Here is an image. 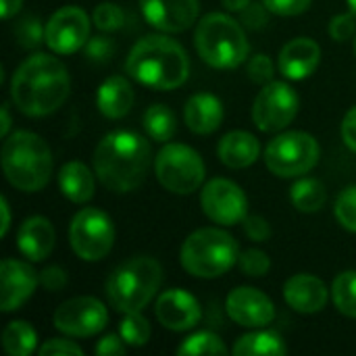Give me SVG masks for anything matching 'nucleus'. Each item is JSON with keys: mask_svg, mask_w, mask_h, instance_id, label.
<instances>
[{"mask_svg": "<svg viewBox=\"0 0 356 356\" xmlns=\"http://www.w3.org/2000/svg\"><path fill=\"white\" fill-rule=\"evenodd\" d=\"M242 13V23H246L250 29H261L265 23H267V6L261 2V4H248Z\"/></svg>", "mask_w": 356, "mask_h": 356, "instance_id": "a18cd8bd", "label": "nucleus"}, {"mask_svg": "<svg viewBox=\"0 0 356 356\" xmlns=\"http://www.w3.org/2000/svg\"><path fill=\"white\" fill-rule=\"evenodd\" d=\"M163 284V267L156 259L136 257L121 263L106 280V298L119 313L144 311Z\"/></svg>", "mask_w": 356, "mask_h": 356, "instance_id": "423d86ee", "label": "nucleus"}, {"mask_svg": "<svg viewBox=\"0 0 356 356\" xmlns=\"http://www.w3.org/2000/svg\"><path fill=\"white\" fill-rule=\"evenodd\" d=\"M2 169L8 184L21 192H40L52 175V150L33 131H15L2 144Z\"/></svg>", "mask_w": 356, "mask_h": 356, "instance_id": "20e7f679", "label": "nucleus"}, {"mask_svg": "<svg viewBox=\"0 0 356 356\" xmlns=\"http://www.w3.org/2000/svg\"><path fill=\"white\" fill-rule=\"evenodd\" d=\"M38 334L27 321H10L2 332V346L6 355L29 356L35 350Z\"/></svg>", "mask_w": 356, "mask_h": 356, "instance_id": "cd10ccee", "label": "nucleus"}, {"mask_svg": "<svg viewBox=\"0 0 356 356\" xmlns=\"http://www.w3.org/2000/svg\"><path fill=\"white\" fill-rule=\"evenodd\" d=\"M134 88L123 75L106 77L96 92V106L106 119H123L134 106Z\"/></svg>", "mask_w": 356, "mask_h": 356, "instance_id": "5701e85b", "label": "nucleus"}, {"mask_svg": "<svg viewBox=\"0 0 356 356\" xmlns=\"http://www.w3.org/2000/svg\"><path fill=\"white\" fill-rule=\"evenodd\" d=\"M0 113H2V127H0V134H2V138H6V136H10V134H8V131H10V115H8V104H2Z\"/></svg>", "mask_w": 356, "mask_h": 356, "instance_id": "8fccbe9b", "label": "nucleus"}, {"mask_svg": "<svg viewBox=\"0 0 356 356\" xmlns=\"http://www.w3.org/2000/svg\"><path fill=\"white\" fill-rule=\"evenodd\" d=\"M40 277L35 271L17 259H4L0 265V311L13 313L21 309L35 292Z\"/></svg>", "mask_w": 356, "mask_h": 356, "instance_id": "f3484780", "label": "nucleus"}, {"mask_svg": "<svg viewBox=\"0 0 356 356\" xmlns=\"http://www.w3.org/2000/svg\"><path fill=\"white\" fill-rule=\"evenodd\" d=\"M334 211H336L338 223L344 229L356 234V186H348L346 190L340 192Z\"/></svg>", "mask_w": 356, "mask_h": 356, "instance_id": "473e14b6", "label": "nucleus"}, {"mask_svg": "<svg viewBox=\"0 0 356 356\" xmlns=\"http://www.w3.org/2000/svg\"><path fill=\"white\" fill-rule=\"evenodd\" d=\"M54 242L56 234L52 223L40 215L27 217L17 232V246L21 254L33 263H40L46 257H50V252L54 250Z\"/></svg>", "mask_w": 356, "mask_h": 356, "instance_id": "412c9836", "label": "nucleus"}, {"mask_svg": "<svg viewBox=\"0 0 356 356\" xmlns=\"http://www.w3.org/2000/svg\"><path fill=\"white\" fill-rule=\"evenodd\" d=\"M284 298L288 307H292L296 313L313 315L325 309L330 300V290L319 277L309 275V273H298L286 282Z\"/></svg>", "mask_w": 356, "mask_h": 356, "instance_id": "aec40b11", "label": "nucleus"}, {"mask_svg": "<svg viewBox=\"0 0 356 356\" xmlns=\"http://www.w3.org/2000/svg\"><path fill=\"white\" fill-rule=\"evenodd\" d=\"M238 265H240L244 275H248V277H263V275H267V271L271 267V261H269L267 252H263L259 248H248V250L240 252Z\"/></svg>", "mask_w": 356, "mask_h": 356, "instance_id": "c9c22d12", "label": "nucleus"}, {"mask_svg": "<svg viewBox=\"0 0 356 356\" xmlns=\"http://www.w3.org/2000/svg\"><path fill=\"white\" fill-rule=\"evenodd\" d=\"M144 19L165 31L179 33L192 27L198 21L200 2L198 0H140Z\"/></svg>", "mask_w": 356, "mask_h": 356, "instance_id": "dca6fc26", "label": "nucleus"}, {"mask_svg": "<svg viewBox=\"0 0 356 356\" xmlns=\"http://www.w3.org/2000/svg\"><path fill=\"white\" fill-rule=\"evenodd\" d=\"M319 144L307 131H284L265 148V165L277 177H302L319 163Z\"/></svg>", "mask_w": 356, "mask_h": 356, "instance_id": "1a4fd4ad", "label": "nucleus"}, {"mask_svg": "<svg viewBox=\"0 0 356 356\" xmlns=\"http://www.w3.org/2000/svg\"><path fill=\"white\" fill-rule=\"evenodd\" d=\"M327 31H330L332 40H336V42H348L350 38L356 35V15H353V13L336 15L330 21Z\"/></svg>", "mask_w": 356, "mask_h": 356, "instance_id": "e433bc0d", "label": "nucleus"}, {"mask_svg": "<svg viewBox=\"0 0 356 356\" xmlns=\"http://www.w3.org/2000/svg\"><path fill=\"white\" fill-rule=\"evenodd\" d=\"M342 140L346 144V148H350L356 152V106H353L342 121Z\"/></svg>", "mask_w": 356, "mask_h": 356, "instance_id": "49530a36", "label": "nucleus"}, {"mask_svg": "<svg viewBox=\"0 0 356 356\" xmlns=\"http://www.w3.org/2000/svg\"><path fill=\"white\" fill-rule=\"evenodd\" d=\"M92 163L96 177L106 190L127 194L144 184L152 163V148L144 136L119 129L98 142Z\"/></svg>", "mask_w": 356, "mask_h": 356, "instance_id": "f03ea898", "label": "nucleus"}, {"mask_svg": "<svg viewBox=\"0 0 356 356\" xmlns=\"http://www.w3.org/2000/svg\"><path fill=\"white\" fill-rule=\"evenodd\" d=\"M240 259L238 242L223 229L202 227L190 234L179 250L181 267L200 280H215L227 273Z\"/></svg>", "mask_w": 356, "mask_h": 356, "instance_id": "0eeeda50", "label": "nucleus"}, {"mask_svg": "<svg viewBox=\"0 0 356 356\" xmlns=\"http://www.w3.org/2000/svg\"><path fill=\"white\" fill-rule=\"evenodd\" d=\"M92 23L98 31H115L125 23V13L115 2H102L94 8Z\"/></svg>", "mask_w": 356, "mask_h": 356, "instance_id": "72a5a7b5", "label": "nucleus"}, {"mask_svg": "<svg viewBox=\"0 0 356 356\" xmlns=\"http://www.w3.org/2000/svg\"><path fill=\"white\" fill-rule=\"evenodd\" d=\"M58 188L65 198L75 204H86L94 198L96 177L94 173L79 161H71L58 171Z\"/></svg>", "mask_w": 356, "mask_h": 356, "instance_id": "393cba45", "label": "nucleus"}, {"mask_svg": "<svg viewBox=\"0 0 356 356\" xmlns=\"http://www.w3.org/2000/svg\"><path fill=\"white\" fill-rule=\"evenodd\" d=\"M0 211H2V229H0V236L4 238L8 234V227H10V209H8L6 198H0Z\"/></svg>", "mask_w": 356, "mask_h": 356, "instance_id": "09e8293b", "label": "nucleus"}, {"mask_svg": "<svg viewBox=\"0 0 356 356\" xmlns=\"http://www.w3.org/2000/svg\"><path fill=\"white\" fill-rule=\"evenodd\" d=\"M252 0H223V6L227 10H244Z\"/></svg>", "mask_w": 356, "mask_h": 356, "instance_id": "3c124183", "label": "nucleus"}, {"mask_svg": "<svg viewBox=\"0 0 356 356\" xmlns=\"http://www.w3.org/2000/svg\"><path fill=\"white\" fill-rule=\"evenodd\" d=\"M21 4H23V0H0V13H2V17L4 19H10L13 15H17L19 8H21Z\"/></svg>", "mask_w": 356, "mask_h": 356, "instance_id": "de8ad7c7", "label": "nucleus"}, {"mask_svg": "<svg viewBox=\"0 0 356 356\" xmlns=\"http://www.w3.org/2000/svg\"><path fill=\"white\" fill-rule=\"evenodd\" d=\"M94 353L98 356H121L127 353V344H125V340L121 338V334H119V336H117V334H108V336H104V338L96 344Z\"/></svg>", "mask_w": 356, "mask_h": 356, "instance_id": "c03bdc74", "label": "nucleus"}, {"mask_svg": "<svg viewBox=\"0 0 356 356\" xmlns=\"http://www.w3.org/2000/svg\"><path fill=\"white\" fill-rule=\"evenodd\" d=\"M321 60V46L311 38H294L282 50L277 67L286 79L300 81L315 73Z\"/></svg>", "mask_w": 356, "mask_h": 356, "instance_id": "6ab92c4d", "label": "nucleus"}, {"mask_svg": "<svg viewBox=\"0 0 356 356\" xmlns=\"http://www.w3.org/2000/svg\"><path fill=\"white\" fill-rule=\"evenodd\" d=\"M348 2V8H350V13L356 15V0H346Z\"/></svg>", "mask_w": 356, "mask_h": 356, "instance_id": "603ef678", "label": "nucleus"}, {"mask_svg": "<svg viewBox=\"0 0 356 356\" xmlns=\"http://www.w3.org/2000/svg\"><path fill=\"white\" fill-rule=\"evenodd\" d=\"M184 121L190 131L198 136H209L217 131L223 123V104L213 94H194L184 106Z\"/></svg>", "mask_w": 356, "mask_h": 356, "instance_id": "4be33fe9", "label": "nucleus"}, {"mask_svg": "<svg viewBox=\"0 0 356 356\" xmlns=\"http://www.w3.org/2000/svg\"><path fill=\"white\" fill-rule=\"evenodd\" d=\"M194 46L215 69H236L248 58V38L242 25L225 13H209L196 23Z\"/></svg>", "mask_w": 356, "mask_h": 356, "instance_id": "39448f33", "label": "nucleus"}, {"mask_svg": "<svg viewBox=\"0 0 356 356\" xmlns=\"http://www.w3.org/2000/svg\"><path fill=\"white\" fill-rule=\"evenodd\" d=\"M42 356H54V355H83L81 346H77L73 340H65V338H52L48 340L40 350Z\"/></svg>", "mask_w": 356, "mask_h": 356, "instance_id": "37998d69", "label": "nucleus"}, {"mask_svg": "<svg viewBox=\"0 0 356 356\" xmlns=\"http://www.w3.org/2000/svg\"><path fill=\"white\" fill-rule=\"evenodd\" d=\"M108 323L106 307L94 296H77L54 311V327L71 338H92Z\"/></svg>", "mask_w": 356, "mask_h": 356, "instance_id": "ddd939ff", "label": "nucleus"}, {"mask_svg": "<svg viewBox=\"0 0 356 356\" xmlns=\"http://www.w3.org/2000/svg\"><path fill=\"white\" fill-rule=\"evenodd\" d=\"M40 284L48 292H60L67 286V271L58 265H50L40 273Z\"/></svg>", "mask_w": 356, "mask_h": 356, "instance_id": "79ce46f5", "label": "nucleus"}, {"mask_svg": "<svg viewBox=\"0 0 356 356\" xmlns=\"http://www.w3.org/2000/svg\"><path fill=\"white\" fill-rule=\"evenodd\" d=\"M119 334L127 346H144L148 344L152 330H150L148 319L142 315V311H138V313H125L119 325Z\"/></svg>", "mask_w": 356, "mask_h": 356, "instance_id": "2f4dec72", "label": "nucleus"}, {"mask_svg": "<svg viewBox=\"0 0 356 356\" xmlns=\"http://www.w3.org/2000/svg\"><path fill=\"white\" fill-rule=\"evenodd\" d=\"M242 225H244V234L252 242H267L271 236V227H269L267 219H263L261 215H246Z\"/></svg>", "mask_w": 356, "mask_h": 356, "instance_id": "a19ab883", "label": "nucleus"}, {"mask_svg": "<svg viewBox=\"0 0 356 356\" xmlns=\"http://www.w3.org/2000/svg\"><path fill=\"white\" fill-rule=\"evenodd\" d=\"M113 52H115V42L108 35L90 38L88 44H86V54L94 63H106L113 56Z\"/></svg>", "mask_w": 356, "mask_h": 356, "instance_id": "ea45409f", "label": "nucleus"}, {"mask_svg": "<svg viewBox=\"0 0 356 356\" xmlns=\"http://www.w3.org/2000/svg\"><path fill=\"white\" fill-rule=\"evenodd\" d=\"M15 35H17V40H19L21 46H25V48H35V46H40L42 42H46V25H42L38 17H25V19L17 25Z\"/></svg>", "mask_w": 356, "mask_h": 356, "instance_id": "f704fd0d", "label": "nucleus"}, {"mask_svg": "<svg viewBox=\"0 0 356 356\" xmlns=\"http://www.w3.org/2000/svg\"><path fill=\"white\" fill-rule=\"evenodd\" d=\"M225 311L242 327H267L275 319V307L271 298L250 286H240L227 294Z\"/></svg>", "mask_w": 356, "mask_h": 356, "instance_id": "2eb2a0df", "label": "nucleus"}, {"mask_svg": "<svg viewBox=\"0 0 356 356\" xmlns=\"http://www.w3.org/2000/svg\"><path fill=\"white\" fill-rule=\"evenodd\" d=\"M300 108L296 90L286 81H269L259 92L252 104V121L265 134H275L288 127Z\"/></svg>", "mask_w": 356, "mask_h": 356, "instance_id": "9b49d317", "label": "nucleus"}, {"mask_svg": "<svg viewBox=\"0 0 356 356\" xmlns=\"http://www.w3.org/2000/svg\"><path fill=\"white\" fill-rule=\"evenodd\" d=\"M73 252L88 263L102 261L115 244V225L100 209H81L69 227Z\"/></svg>", "mask_w": 356, "mask_h": 356, "instance_id": "9d476101", "label": "nucleus"}, {"mask_svg": "<svg viewBox=\"0 0 356 356\" xmlns=\"http://www.w3.org/2000/svg\"><path fill=\"white\" fill-rule=\"evenodd\" d=\"M154 173L165 190L188 196L200 190L207 169L202 156L192 146L167 142L154 156Z\"/></svg>", "mask_w": 356, "mask_h": 356, "instance_id": "6e6552de", "label": "nucleus"}, {"mask_svg": "<svg viewBox=\"0 0 356 356\" xmlns=\"http://www.w3.org/2000/svg\"><path fill=\"white\" fill-rule=\"evenodd\" d=\"M227 346L223 340L213 334V332H198L186 338L177 346V355L181 356H196V355H227Z\"/></svg>", "mask_w": 356, "mask_h": 356, "instance_id": "7c9ffc66", "label": "nucleus"}, {"mask_svg": "<svg viewBox=\"0 0 356 356\" xmlns=\"http://www.w3.org/2000/svg\"><path fill=\"white\" fill-rule=\"evenodd\" d=\"M144 129L154 142H169L177 131V119L165 104H152L144 113Z\"/></svg>", "mask_w": 356, "mask_h": 356, "instance_id": "c85d7f7f", "label": "nucleus"}, {"mask_svg": "<svg viewBox=\"0 0 356 356\" xmlns=\"http://www.w3.org/2000/svg\"><path fill=\"white\" fill-rule=\"evenodd\" d=\"M353 46H355V54H356V35H355V42H353Z\"/></svg>", "mask_w": 356, "mask_h": 356, "instance_id": "864d4df0", "label": "nucleus"}, {"mask_svg": "<svg viewBox=\"0 0 356 356\" xmlns=\"http://www.w3.org/2000/svg\"><path fill=\"white\" fill-rule=\"evenodd\" d=\"M286 353H288V348H286L282 336L275 332L263 330V327L242 336L234 344V355L238 356H280Z\"/></svg>", "mask_w": 356, "mask_h": 356, "instance_id": "a878e982", "label": "nucleus"}, {"mask_svg": "<svg viewBox=\"0 0 356 356\" xmlns=\"http://www.w3.org/2000/svg\"><path fill=\"white\" fill-rule=\"evenodd\" d=\"M269 13L280 15V17H296L309 10L313 0H261Z\"/></svg>", "mask_w": 356, "mask_h": 356, "instance_id": "58836bf2", "label": "nucleus"}, {"mask_svg": "<svg viewBox=\"0 0 356 356\" xmlns=\"http://www.w3.org/2000/svg\"><path fill=\"white\" fill-rule=\"evenodd\" d=\"M200 207L217 225H236L248 215V198L244 190L225 177H215L204 184L200 192Z\"/></svg>", "mask_w": 356, "mask_h": 356, "instance_id": "f8f14e48", "label": "nucleus"}, {"mask_svg": "<svg viewBox=\"0 0 356 356\" xmlns=\"http://www.w3.org/2000/svg\"><path fill=\"white\" fill-rule=\"evenodd\" d=\"M154 315L163 327L171 332H188L200 321V305L190 292L171 288L156 298Z\"/></svg>", "mask_w": 356, "mask_h": 356, "instance_id": "a211bd4d", "label": "nucleus"}, {"mask_svg": "<svg viewBox=\"0 0 356 356\" xmlns=\"http://www.w3.org/2000/svg\"><path fill=\"white\" fill-rule=\"evenodd\" d=\"M90 40V17L79 6L58 8L46 23V46L54 54H73Z\"/></svg>", "mask_w": 356, "mask_h": 356, "instance_id": "4468645a", "label": "nucleus"}, {"mask_svg": "<svg viewBox=\"0 0 356 356\" xmlns=\"http://www.w3.org/2000/svg\"><path fill=\"white\" fill-rule=\"evenodd\" d=\"M290 198H292V204L300 213H317V211L323 209V204L327 200V190H325L323 181H319V179L300 177L292 186Z\"/></svg>", "mask_w": 356, "mask_h": 356, "instance_id": "bb28decb", "label": "nucleus"}, {"mask_svg": "<svg viewBox=\"0 0 356 356\" xmlns=\"http://www.w3.org/2000/svg\"><path fill=\"white\" fill-rule=\"evenodd\" d=\"M71 79L67 67L50 54L25 58L10 77V100L27 117H46L63 106Z\"/></svg>", "mask_w": 356, "mask_h": 356, "instance_id": "f257e3e1", "label": "nucleus"}, {"mask_svg": "<svg viewBox=\"0 0 356 356\" xmlns=\"http://www.w3.org/2000/svg\"><path fill=\"white\" fill-rule=\"evenodd\" d=\"M125 71L152 90H175L190 75V58L179 42L167 35H146L129 50Z\"/></svg>", "mask_w": 356, "mask_h": 356, "instance_id": "7ed1b4c3", "label": "nucleus"}, {"mask_svg": "<svg viewBox=\"0 0 356 356\" xmlns=\"http://www.w3.org/2000/svg\"><path fill=\"white\" fill-rule=\"evenodd\" d=\"M332 298L342 315L356 319V271H342L334 280Z\"/></svg>", "mask_w": 356, "mask_h": 356, "instance_id": "c756f323", "label": "nucleus"}, {"mask_svg": "<svg viewBox=\"0 0 356 356\" xmlns=\"http://www.w3.org/2000/svg\"><path fill=\"white\" fill-rule=\"evenodd\" d=\"M273 75H275V65L273 60L267 56V54H257L250 58L248 63V77L254 81V83H269L273 81Z\"/></svg>", "mask_w": 356, "mask_h": 356, "instance_id": "4c0bfd02", "label": "nucleus"}, {"mask_svg": "<svg viewBox=\"0 0 356 356\" xmlns=\"http://www.w3.org/2000/svg\"><path fill=\"white\" fill-rule=\"evenodd\" d=\"M217 154L221 163L229 169H246L257 163L261 156V144L259 140L248 131H229L219 140Z\"/></svg>", "mask_w": 356, "mask_h": 356, "instance_id": "b1692460", "label": "nucleus"}]
</instances>
